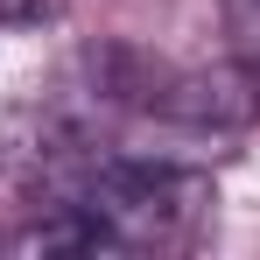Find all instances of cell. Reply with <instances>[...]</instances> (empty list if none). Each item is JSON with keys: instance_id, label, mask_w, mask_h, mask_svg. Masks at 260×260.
<instances>
[{"instance_id": "3", "label": "cell", "mask_w": 260, "mask_h": 260, "mask_svg": "<svg viewBox=\"0 0 260 260\" xmlns=\"http://www.w3.org/2000/svg\"><path fill=\"white\" fill-rule=\"evenodd\" d=\"M56 14V0H0V21H43Z\"/></svg>"}, {"instance_id": "2", "label": "cell", "mask_w": 260, "mask_h": 260, "mask_svg": "<svg viewBox=\"0 0 260 260\" xmlns=\"http://www.w3.org/2000/svg\"><path fill=\"white\" fill-rule=\"evenodd\" d=\"M225 28H232L239 56L260 71V0H225Z\"/></svg>"}, {"instance_id": "1", "label": "cell", "mask_w": 260, "mask_h": 260, "mask_svg": "<svg viewBox=\"0 0 260 260\" xmlns=\"http://www.w3.org/2000/svg\"><path fill=\"white\" fill-rule=\"evenodd\" d=\"M99 78H106L113 99H127V106L155 113V120H176V127H239L253 113V91L239 78L155 63V56H134V49H106L99 56Z\"/></svg>"}]
</instances>
